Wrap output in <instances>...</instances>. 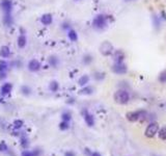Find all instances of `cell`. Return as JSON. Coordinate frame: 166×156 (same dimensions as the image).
I'll use <instances>...</instances> for the list:
<instances>
[{
    "mask_svg": "<svg viewBox=\"0 0 166 156\" xmlns=\"http://www.w3.org/2000/svg\"><path fill=\"white\" fill-rule=\"evenodd\" d=\"M114 100L118 104H127L130 101V94L126 90H118L114 94Z\"/></svg>",
    "mask_w": 166,
    "mask_h": 156,
    "instance_id": "obj_1",
    "label": "cell"
},
{
    "mask_svg": "<svg viewBox=\"0 0 166 156\" xmlns=\"http://www.w3.org/2000/svg\"><path fill=\"white\" fill-rule=\"evenodd\" d=\"M158 79H159V81L161 82V83H166V70L162 71V72L160 73Z\"/></svg>",
    "mask_w": 166,
    "mask_h": 156,
    "instance_id": "obj_26",
    "label": "cell"
},
{
    "mask_svg": "<svg viewBox=\"0 0 166 156\" xmlns=\"http://www.w3.org/2000/svg\"><path fill=\"white\" fill-rule=\"evenodd\" d=\"M144 114L143 110H136V111H130L126 114L127 119L129 120L130 122H136L140 119L142 116V114Z\"/></svg>",
    "mask_w": 166,
    "mask_h": 156,
    "instance_id": "obj_7",
    "label": "cell"
},
{
    "mask_svg": "<svg viewBox=\"0 0 166 156\" xmlns=\"http://www.w3.org/2000/svg\"><path fill=\"white\" fill-rule=\"evenodd\" d=\"M158 132H159V125H158V123H156V122H152V123L147 127L144 134H145L147 137L152 139V137H154Z\"/></svg>",
    "mask_w": 166,
    "mask_h": 156,
    "instance_id": "obj_4",
    "label": "cell"
},
{
    "mask_svg": "<svg viewBox=\"0 0 166 156\" xmlns=\"http://www.w3.org/2000/svg\"><path fill=\"white\" fill-rule=\"evenodd\" d=\"M11 56V49L9 46H2L0 47V57L2 58H7Z\"/></svg>",
    "mask_w": 166,
    "mask_h": 156,
    "instance_id": "obj_13",
    "label": "cell"
},
{
    "mask_svg": "<svg viewBox=\"0 0 166 156\" xmlns=\"http://www.w3.org/2000/svg\"><path fill=\"white\" fill-rule=\"evenodd\" d=\"M83 118H84V121H85V123L87 124V126L92 127V126L94 125V116H92V114H89L87 110H84V111H83Z\"/></svg>",
    "mask_w": 166,
    "mask_h": 156,
    "instance_id": "obj_10",
    "label": "cell"
},
{
    "mask_svg": "<svg viewBox=\"0 0 166 156\" xmlns=\"http://www.w3.org/2000/svg\"><path fill=\"white\" fill-rule=\"evenodd\" d=\"M6 78V73H0V80H3Z\"/></svg>",
    "mask_w": 166,
    "mask_h": 156,
    "instance_id": "obj_33",
    "label": "cell"
},
{
    "mask_svg": "<svg viewBox=\"0 0 166 156\" xmlns=\"http://www.w3.org/2000/svg\"><path fill=\"white\" fill-rule=\"evenodd\" d=\"M112 71L117 75H122L127 73L128 68L124 64V62H115L112 66Z\"/></svg>",
    "mask_w": 166,
    "mask_h": 156,
    "instance_id": "obj_6",
    "label": "cell"
},
{
    "mask_svg": "<svg viewBox=\"0 0 166 156\" xmlns=\"http://www.w3.org/2000/svg\"><path fill=\"white\" fill-rule=\"evenodd\" d=\"M99 50H100V52H101V54H102V55H104V56H108V55H110V54H112V53H113L114 47L110 42L105 41V42H103L102 44L100 45V48H99Z\"/></svg>",
    "mask_w": 166,
    "mask_h": 156,
    "instance_id": "obj_3",
    "label": "cell"
},
{
    "mask_svg": "<svg viewBox=\"0 0 166 156\" xmlns=\"http://www.w3.org/2000/svg\"><path fill=\"white\" fill-rule=\"evenodd\" d=\"M88 82H89V77H88L87 75H83V76H81L80 78H79V80H78V84L80 86H87Z\"/></svg>",
    "mask_w": 166,
    "mask_h": 156,
    "instance_id": "obj_17",
    "label": "cell"
},
{
    "mask_svg": "<svg viewBox=\"0 0 166 156\" xmlns=\"http://www.w3.org/2000/svg\"><path fill=\"white\" fill-rule=\"evenodd\" d=\"M9 69V63L4 60H0V73H6Z\"/></svg>",
    "mask_w": 166,
    "mask_h": 156,
    "instance_id": "obj_18",
    "label": "cell"
},
{
    "mask_svg": "<svg viewBox=\"0 0 166 156\" xmlns=\"http://www.w3.org/2000/svg\"><path fill=\"white\" fill-rule=\"evenodd\" d=\"M68 37L71 42H77L78 41V33L74 29H69L68 30Z\"/></svg>",
    "mask_w": 166,
    "mask_h": 156,
    "instance_id": "obj_15",
    "label": "cell"
},
{
    "mask_svg": "<svg viewBox=\"0 0 166 156\" xmlns=\"http://www.w3.org/2000/svg\"><path fill=\"white\" fill-rule=\"evenodd\" d=\"M124 53L122 50H116L114 52V60L115 62H124Z\"/></svg>",
    "mask_w": 166,
    "mask_h": 156,
    "instance_id": "obj_16",
    "label": "cell"
},
{
    "mask_svg": "<svg viewBox=\"0 0 166 156\" xmlns=\"http://www.w3.org/2000/svg\"><path fill=\"white\" fill-rule=\"evenodd\" d=\"M0 9L4 13V15H11L14 4L11 0H0Z\"/></svg>",
    "mask_w": 166,
    "mask_h": 156,
    "instance_id": "obj_5",
    "label": "cell"
},
{
    "mask_svg": "<svg viewBox=\"0 0 166 156\" xmlns=\"http://www.w3.org/2000/svg\"><path fill=\"white\" fill-rule=\"evenodd\" d=\"M92 156H102L99 152H92Z\"/></svg>",
    "mask_w": 166,
    "mask_h": 156,
    "instance_id": "obj_34",
    "label": "cell"
},
{
    "mask_svg": "<svg viewBox=\"0 0 166 156\" xmlns=\"http://www.w3.org/2000/svg\"><path fill=\"white\" fill-rule=\"evenodd\" d=\"M92 26L98 30H103L107 27V18L104 15H98L92 21Z\"/></svg>",
    "mask_w": 166,
    "mask_h": 156,
    "instance_id": "obj_2",
    "label": "cell"
},
{
    "mask_svg": "<svg viewBox=\"0 0 166 156\" xmlns=\"http://www.w3.org/2000/svg\"><path fill=\"white\" fill-rule=\"evenodd\" d=\"M64 156H76V154L73 151H67L66 153H64Z\"/></svg>",
    "mask_w": 166,
    "mask_h": 156,
    "instance_id": "obj_32",
    "label": "cell"
},
{
    "mask_svg": "<svg viewBox=\"0 0 166 156\" xmlns=\"http://www.w3.org/2000/svg\"><path fill=\"white\" fill-rule=\"evenodd\" d=\"M61 119H62V121L70 122L71 119H72V116H71V114L69 111H64V112H62V114H61Z\"/></svg>",
    "mask_w": 166,
    "mask_h": 156,
    "instance_id": "obj_25",
    "label": "cell"
},
{
    "mask_svg": "<svg viewBox=\"0 0 166 156\" xmlns=\"http://www.w3.org/2000/svg\"><path fill=\"white\" fill-rule=\"evenodd\" d=\"M23 125H24V123H23L22 120H16L15 122H14V128L15 129H20V128H22Z\"/></svg>",
    "mask_w": 166,
    "mask_h": 156,
    "instance_id": "obj_27",
    "label": "cell"
},
{
    "mask_svg": "<svg viewBox=\"0 0 166 156\" xmlns=\"http://www.w3.org/2000/svg\"><path fill=\"white\" fill-rule=\"evenodd\" d=\"M49 63H50V65L53 68H57V66H58V64H59V60L56 56H51L50 58H49Z\"/></svg>",
    "mask_w": 166,
    "mask_h": 156,
    "instance_id": "obj_21",
    "label": "cell"
},
{
    "mask_svg": "<svg viewBox=\"0 0 166 156\" xmlns=\"http://www.w3.org/2000/svg\"><path fill=\"white\" fill-rule=\"evenodd\" d=\"M9 150V147H7L6 143L5 142H1L0 143V152H5Z\"/></svg>",
    "mask_w": 166,
    "mask_h": 156,
    "instance_id": "obj_30",
    "label": "cell"
},
{
    "mask_svg": "<svg viewBox=\"0 0 166 156\" xmlns=\"http://www.w3.org/2000/svg\"><path fill=\"white\" fill-rule=\"evenodd\" d=\"M49 88H50V91H51V92H53V93L57 92V91H58V88H59L58 82H57L56 80H53V81H51L50 84H49Z\"/></svg>",
    "mask_w": 166,
    "mask_h": 156,
    "instance_id": "obj_20",
    "label": "cell"
},
{
    "mask_svg": "<svg viewBox=\"0 0 166 156\" xmlns=\"http://www.w3.org/2000/svg\"><path fill=\"white\" fill-rule=\"evenodd\" d=\"M92 62V55H89V54L85 55V56H84V58H83V63H84L85 65L90 64Z\"/></svg>",
    "mask_w": 166,
    "mask_h": 156,
    "instance_id": "obj_29",
    "label": "cell"
},
{
    "mask_svg": "<svg viewBox=\"0 0 166 156\" xmlns=\"http://www.w3.org/2000/svg\"><path fill=\"white\" fill-rule=\"evenodd\" d=\"M70 128V122H67V121H61L59 123V129L62 130V131H66Z\"/></svg>",
    "mask_w": 166,
    "mask_h": 156,
    "instance_id": "obj_22",
    "label": "cell"
},
{
    "mask_svg": "<svg viewBox=\"0 0 166 156\" xmlns=\"http://www.w3.org/2000/svg\"><path fill=\"white\" fill-rule=\"evenodd\" d=\"M158 135H159V137L161 139H166V126L162 127L161 129L159 130V132H158Z\"/></svg>",
    "mask_w": 166,
    "mask_h": 156,
    "instance_id": "obj_24",
    "label": "cell"
},
{
    "mask_svg": "<svg viewBox=\"0 0 166 156\" xmlns=\"http://www.w3.org/2000/svg\"><path fill=\"white\" fill-rule=\"evenodd\" d=\"M27 68H28V70L30 71V72H37V71L41 70L42 66H41V63L39 62L37 60H35V58H32V60H30L28 62V65H27Z\"/></svg>",
    "mask_w": 166,
    "mask_h": 156,
    "instance_id": "obj_8",
    "label": "cell"
},
{
    "mask_svg": "<svg viewBox=\"0 0 166 156\" xmlns=\"http://www.w3.org/2000/svg\"><path fill=\"white\" fill-rule=\"evenodd\" d=\"M76 1H78V0H76Z\"/></svg>",
    "mask_w": 166,
    "mask_h": 156,
    "instance_id": "obj_37",
    "label": "cell"
},
{
    "mask_svg": "<svg viewBox=\"0 0 166 156\" xmlns=\"http://www.w3.org/2000/svg\"><path fill=\"white\" fill-rule=\"evenodd\" d=\"M126 1H133V0H126Z\"/></svg>",
    "mask_w": 166,
    "mask_h": 156,
    "instance_id": "obj_36",
    "label": "cell"
},
{
    "mask_svg": "<svg viewBox=\"0 0 166 156\" xmlns=\"http://www.w3.org/2000/svg\"><path fill=\"white\" fill-rule=\"evenodd\" d=\"M80 93L81 95H92V93H94V88H92V86H83V88H81L80 90Z\"/></svg>",
    "mask_w": 166,
    "mask_h": 156,
    "instance_id": "obj_19",
    "label": "cell"
},
{
    "mask_svg": "<svg viewBox=\"0 0 166 156\" xmlns=\"http://www.w3.org/2000/svg\"><path fill=\"white\" fill-rule=\"evenodd\" d=\"M11 91H13V84L11 82H5V83H3L2 86H0V94L3 97L9 95L11 93Z\"/></svg>",
    "mask_w": 166,
    "mask_h": 156,
    "instance_id": "obj_9",
    "label": "cell"
},
{
    "mask_svg": "<svg viewBox=\"0 0 166 156\" xmlns=\"http://www.w3.org/2000/svg\"><path fill=\"white\" fill-rule=\"evenodd\" d=\"M20 142H21V145H22L23 148H27V146H28V139H27L26 136L23 135L21 139H20Z\"/></svg>",
    "mask_w": 166,
    "mask_h": 156,
    "instance_id": "obj_28",
    "label": "cell"
},
{
    "mask_svg": "<svg viewBox=\"0 0 166 156\" xmlns=\"http://www.w3.org/2000/svg\"><path fill=\"white\" fill-rule=\"evenodd\" d=\"M42 152L39 150H24L21 153V156H39Z\"/></svg>",
    "mask_w": 166,
    "mask_h": 156,
    "instance_id": "obj_14",
    "label": "cell"
},
{
    "mask_svg": "<svg viewBox=\"0 0 166 156\" xmlns=\"http://www.w3.org/2000/svg\"><path fill=\"white\" fill-rule=\"evenodd\" d=\"M94 77H96V79L102 80V79H104V77H105V73H97V74L94 75Z\"/></svg>",
    "mask_w": 166,
    "mask_h": 156,
    "instance_id": "obj_31",
    "label": "cell"
},
{
    "mask_svg": "<svg viewBox=\"0 0 166 156\" xmlns=\"http://www.w3.org/2000/svg\"><path fill=\"white\" fill-rule=\"evenodd\" d=\"M41 22L45 26H49V25L52 24L53 22V17L51 14H44V15L41 17Z\"/></svg>",
    "mask_w": 166,
    "mask_h": 156,
    "instance_id": "obj_11",
    "label": "cell"
},
{
    "mask_svg": "<svg viewBox=\"0 0 166 156\" xmlns=\"http://www.w3.org/2000/svg\"><path fill=\"white\" fill-rule=\"evenodd\" d=\"M21 93H22L23 95H25V96H28L31 93V88H29L28 86H21Z\"/></svg>",
    "mask_w": 166,
    "mask_h": 156,
    "instance_id": "obj_23",
    "label": "cell"
},
{
    "mask_svg": "<svg viewBox=\"0 0 166 156\" xmlns=\"http://www.w3.org/2000/svg\"><path fill=\"white\" fill-rule=\"evenodd\" d=\"M1 102H2V99H1V98H0V103H1Z\"/></svg>",
    "mask_w": 166,
    "mask_h": 156,
    "instance_id": "obj_35",
    "label": "cell"
},
{
    "mask_svg": "<svg viewBox=\"0 0 166 156\" xmlns=\"http://www.w3.org/2000/svg\"><path fill=\"white\" fill-rule=\"evenodd\" d=\"M27 44V37L24 33H21V35L18 37L17 39V45L19 48H24Z\"/></svg>",
    "mask_w": 166,
    "mask_h": 156,
    "instance_id": "obj_12",
    "label": "cell"
}]
</instances>
